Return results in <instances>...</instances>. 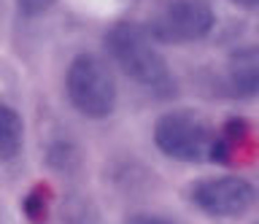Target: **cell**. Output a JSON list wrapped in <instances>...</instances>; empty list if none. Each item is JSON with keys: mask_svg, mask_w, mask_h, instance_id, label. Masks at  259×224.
<instances>
[{"mask_svg": "<svg viewBox=\"0 0 259 224\" xmlns=\"http://www.w3.org/2000/svg\"><path fill=\"white\" fill-rule=\"evenodd\" d=\"M105 52L121 73L138 86L165 95L173 86V76L165 57L157 52L154 38L146 27L135 22H116L105 33Z\"/></svg>", "mask_w": 259, "mask_h": 224, "instance_id": "1", "label": "cell"}, {"mask_svg": "<svg viewBox=\"0 0 259 224\" xmlns=\"http://www.w3.org/2000/svg\"><path fill=\"white\" fill-rule=\"evenodd\" d=\"M154 143L165 157L178 162H227L230 149L194 111H167L154 122Z\"/></svg>", "mask_w": 259, "mask_h": 224, "instance_id": "2", "label": "cell"}, {"mask_svg": "<svg viewBox=\"0 0 259 224\" xmlns=\"http://www.w3.org/2000/svg\"><path fill=\"white\" fill-rule=\"evenodd\" d=\"M65 95L81 116H111L116 108V78L111 65L97 54H76L65 70Z\"/></svg>", "mask_w": 259, "mask_h": 224, "instance_id": "3", "label": "cell"}, {"mask_svg": "<svg viewBox=\"0 0 259 224\" xmlns=\"http://www.w3.org/2000/svg\"><path fill=\"white\" fill-rule=\"evenodd\" d=\"M213 22L216 17L208 0H159L146 30L157 43L184 46L208 38Z\"/></svg>", "mask_w": 259, "mask_h": 224, "instance_id": "4", "label": "cell"}, {"mask_svg": "<svg viewBox=\"0 0 259 224\" xmlns=\"http://www.w3.org/2000/svg\"><path fill=\"white\" fill-rule=\"evenodd\" d=\"M192 205L213 219L243 216L254 203V187L240 175H213L192 187Z\"/></svg>", "mask_w": 259, "mask_h": 224, "instance_id": "5", "label": "cell"}, {"mask_svg": "<svg viewBox=\"0 0 259 224\" xmlns=\"http://www.w3.org/2000/svg\"><path fill=\"white\" fill-rule=\"evenodd\" d=\"M224 92L235 100H251L259 95V52L240 49L224 65L222 73Z\"/></svg>", "mask_w": 259, "mask_h": 224, "instance_id": "6", "label": "cell"}, {"mask_svg": "<svg viewBox=\"0 0 259 224\" xmlns=\"http://www.w3.org/2000/svg\"><path fill=\"white\" fill-rule=\"evenodd\" d=\"M22 138H24V124L19 111L11 106H0V159L11 162L22 149Z\"/></svg>", "mask_w": 259, "mask_h": 224, "instance_id": "7", "label": "cell"}, {"mask_svg": "<svg viewBox=\"0 0 259 224\" xmlns=\"http://www.w3.org/2000/svg\"><path fill=\"white\" fill-rule=\"evenodd\" d=\"M57 0H16V6H19V11L24 17H40V14H46Z\"/></svg>", "mask_w": 259, "mask_h": 224, "instance_id": "8", "label": "cell"}, {"mask_svg": "<svg viewBox=\"0 0 259 224\" xmlns=\"http://www.w3.org/2000/svg\"><path fill=\"white\" fill-rule=\"evenodd\" d=\"M38 195H40V192H32V195L24 200V211H27V216L32 221H40L46 216V203H40Z\"/></svg>", "mask_w": 259, "mask_h": 224, "instance_id": "9", "label": "cell"}, {"mask_svg": "<svg viewBox=\"0 0 259 224\" xmlns=\"http://www.w3.org/2000/svg\"><path fill=\"white\" fill-rule=\"evenodd\" d=\"M124 224H173V221L162 219V216H154V213H138V216H130Z\"/></svg>", "mask_w": 259, "mask_h": 224, "instance_id": "10", "label": "cell"}, {"mask_svg": "<svg viewBox=\"0 0 259 224\" xmlns=\"http://www.w3.org/2000/svg\"><path fill=\"white\" fill-rule=\"evenodd\" d=\"M232 6H238V9H259V0H230Z\"/></svg>", "mask_w": 259, "mask_h": 224, "instance_id": "11", "label": "cell"}]
</instances>
